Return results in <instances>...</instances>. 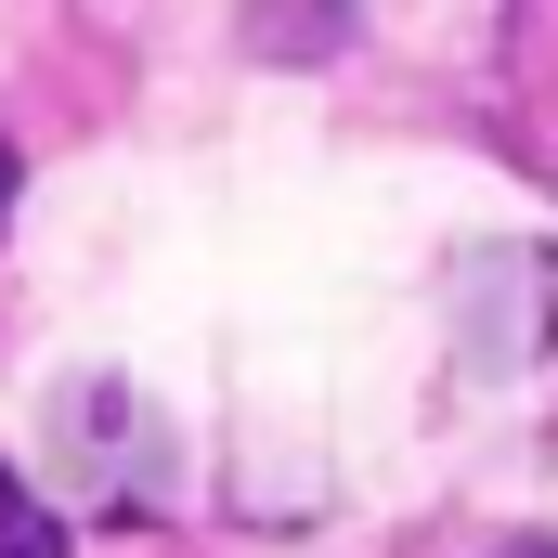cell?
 <instances>
[{
  "mask_svg": "<svg viewBox=\"0 0 558 558\" xmlns=\"http://www.w3.org/2000/svg\"><path fill=\"white\" fill-rule=\"evenodd\" d=\"M0 558H65V520H52L13 468H0Z\"/></svg>",
  "mask_w": 558,
  "mask_h": 558,
  "instance_id": "cell-1",
  "label": "cell"
},
{
  "mask_svg": "<svg viewBox=\"0 0 558 558\" xmlns=\"http://www.w3.org/2000/svg\"><path fill=\"white\" fill-rule=\"evenodd\" d=\"M494 558H558V546H494Z\"/></svg>",
  "mask_w": 558,
  "mask_h": 558,
  "instance_id": "cell-4",
  "label": "cell"
},
{
  "mask_svg": "<svg viewBox=\"0 0 558 558\" xmlns=\"http://www.w3.org/2000/svg\"><path fill=\"white\" fill-rule=\"evenodd\" d=\"M325 26H338V0H274L260 13V52H325Z\"/></svg>",
  "mask_w": 558,
  "mask_h": 558,
  "instance_id": "cell-2",
  "label": "cell"
},
{
  "mask_svg": "<svg viewBox=\"0 0 558 558\" xmlns=\"http://www.w3.org/2000/svg\"><path fill=\"white\" fill-rule=\"evenodd\" d=\"M0 221H13V143H0Z\"/></svg>",
  "mask_w": 558,
  "mask_h": 558,
  "instance_id": "cell-3",
  "label": "cell"
}]
</instances>
